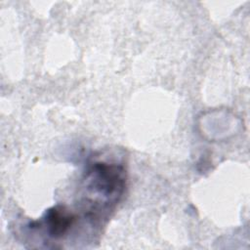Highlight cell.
Here are the masks:
<instances>
[{"label":"cell","instance_id":"1","mask_svg":"<svg viewBox=\"0 0 250 250\" xmlns=\"http://www.w3.org/2000/svg\"><path fill=\"white\" fill-rule=\"evenodd\" d=\"M126 187V170L115 162H90L81 181V204L86 217H106L120 201Z\"/></svg>","mask_w":250,"mask_h":250},{"label":"cell","instance_id":"2","mask_svg":"<svg viewBox=\"0 0 250 250\" xmlns=\"http://www.w3.org/2000/svg\"><path fill=\"white\" fill-rule=\"evenodd\" d=\"M75 221V216L65 206L56 205L49 208L42 220L34 221L29 224V229H39L45 227L49 236L53 238L62 237L71 228Z\"/></svg>","mask_w":250,"mask_h":250}]
</instances>
